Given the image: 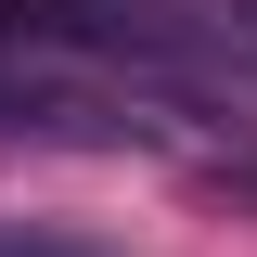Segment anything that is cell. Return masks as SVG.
I'll list each match as a JSON object with an SVG mask.
<instances>
[{"label":"cell","instance_id":"1","mask_svg":"<svg viewBox=\"0 0 257 257\" xmlns=\"http://www.w3.org/2000/svg\"><path fill=\"white\" fill-rule=\"evenodd\" d=\"M0 257H116V244H90V231H0Z\"/></svg>","mask_w":257,"mask_h":257},{"label":"cell","instance_id":"2","mask_svg":"<svg viewBox=\"0 0 257 257\" xmlns=\"http://www.w3.org/2000/svg\"><path fill=\"white\" fill-rule=\"evenodd\" d=\"M0 52H13V13H0Z\"/></svg>","mask_w":257,"mask_h":257}]
</instances>
